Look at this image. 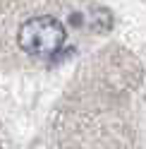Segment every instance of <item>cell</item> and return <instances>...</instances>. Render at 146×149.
Segmentation results:
<instances>
[{
    "instance_id": "6da1fadb",
    "label": "cell",
    "mask_w": 146,
    "mask_h": 149,
    "mask_svg": "<svg viewBox=\"0 0 146 149\" xmlns=\"http://www.w3.org/2000/svg\"><path fill=\"white\" fill-rule=\"evenodd\" d=\"M67 41V29L58 17L39 15L22 22L17 31V43L29 55H55Z\"/></svg>"
}]
</instances>
